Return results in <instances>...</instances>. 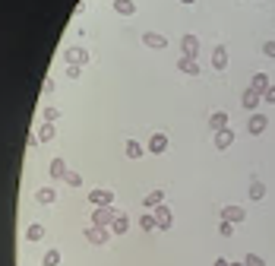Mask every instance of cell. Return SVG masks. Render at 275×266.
Listing matches in <instances>:
<instances>
[{
	"label": "cell",
	"mask_w": 275,
	"mask_h": 266,
	"mask_svg": "<svg viewBox=\"0 0 275 266\" xmlns=\"http://www.w3.org/2000/svg\"><path fill=\"white\" fill-rule=\"evenodd\" d=\"M117 215H121V212L111 209V206H95V212H92V225H111Z\"/></svg>",
	"instance_id": "cell-1"
},
{
	"label": "cell",
	"mask_w": 275,
	"mask_h": 266,
	"mask_svg": "<svg viewBox=\"0 0 275 266\" xmlns=\"http://www.w3.org/2000/svg\"><path fill=\"white\" fill-rule=\"evenodd\" d=\"M89 203H92V206H111V203H114V193L111 190H89Z\"/></svg>",
	"instance_id": "cell-2"
},
{
	"label": "cell",
	"mask_w": 275,
	"mask_h": 266,
	"mask_svg": "<svg viewBox=\"0 0 275 266\" xmlns=\"http://www.w3.org/2000/svg\"><path fill=\"white\" fill-rule=\"evenodd\" d=\"M64 60H67V64H89V51H86V48H67V51H64Z\"/></svg>",
	"instance_id": "cell-3"
},
{
	"label": "cell",
	"mask_w": 275,
	"mask_h": 266,
	"mask_svg": "<svg viewBox=\"0 0 275 266\" xmlns=\"http://www.w3.org/2000/svg\"><path fill=\"white\" fill-rule=\"evenodd\" d=\"M82 235H86V241H92V244H104V241H107V228L104 225H89Z\"/></svg>",
	"instance_id": "cell-4"
},
{
	"label": "cell",
	"mask_w": 275,
	"mask_h": 266,
	"mask_svg": "<svg viewBox=\"0 0 275 266\" xmlns=\"http://www.w3.org/2000/svg\"><path fill=\"white\" fill-rule=\"evenodd\" d=\"M181 51H184V57H196L199 54V38H196V35H184V38H181Z\"/></svg>",
	"instance_id": "cell-5"
},
{
	"label": "cell",
	"mask_w": 275,
	"mask_h": 266,
	"mask_svg": "<svg viewBox=\"0 0 275 266\" xmlns=\"http://www.w3.org/2000/svg\"><path fill=\"white\" fill-rule=\"evenodd\" d=\"M142 41H146V48H155V51H161V48H168V38L158 32H142Z\"/></svg>",
	"instance_id": "cell-6"
},
{
	"label": "cell",
	"mask_w": 275,
	"mask_h": 266,
	"mask_svg": "<svg viewBox=\"0 0 275 266\" xmlns=\"http://www.w3.org/2000/svg\"><path fill=\"white\" fill-rule=\"evenodd\" d=\"M266 127H269V117H266V114H253V117L247 120V130L253 133V137H259V133L266 130Z\"/></svg>",
	"instance_id": "cell-7"
},
{
	"label": "cell",
	"mask_w": 275,
	"mask_h": 266,
	"mask_svg": "<svg viewBox=\"0 0 275 266\" xmlns=\"http://www.w3.org/2000/svg\"><path fill=\"white\" fill-rule=\"evenodd\" d=\"M234 143V130L225 127V130H215V149H228Z\"/></svg>",
	"instance_id": "cell-8"
},
{
	"label": "cell",
	"mask_w": 275,
	"mask_h": 266,
	"mask_svg": "<svg viewBox=\"0 0 275 266\" xmlns=\"http://www.w3.org/2000/svg\"><path fill=\"white\" fill-rule=\"evenodd\" d=\"M222 219H228V222L237 225V222L247 219V209H244V206H225V209H222Z\"/></svg>",
	"instance_id": "cell-9"
},
{
	"label": "cell",
	"mask_w": 275,
	"mask_h": 266,
	"mask_svg": "<svg viewBox=\"0 0 275 266\" xmlns=\"http://www.w3.org/2000/svg\"><path fill=\"white\" fill-rule=\"evenodd\" d=\"M177 70L187 76H199V64H196V57H181L177 60Z\"/></svg>",
	"instance_id": "cell-10"
},
{
	"label": "cell",
	"mask_w": 275,
	"mask_h": 266,
	"mask_svg": "<svg viewBox=\"0 0 275 266\" xmlns=\"http://www.w3.org/2000/svg\"><path fill=\"white\" fill-rule=\"evenodd\" d=\"M164 149H168V137H164V133H152V140H149V152L161 155Z\"/></svg>",
	"instance_id": "cell-11"
},
{
	"label": "cell",
	"mask_w": 275,
	"mask_h": 266,
	"mask_svg": "<svg viewBox=\"0 0 275 266\" xmlns=\"http://www.w3.org/2000/svg\"><path fill=\"white\" fill-rule=\"evenodd\" d=\"M155 219H158V228H171V222H174V215H171V209L164 206H155Z\"/></svg>",
	"instance_id": "cell-12"
},
{
	"label": "cell",
	"mask_w": 275,
	"mask_h": 266,
	"mask_svg": "<svg viewBox=\"0 0 275 266\" xmlns=\"http://www.w3.org/2000/svg\"><path fill=\"white\" fill-rule=\"evenodd\" d=\"M259 102H262V92H256V89H247V92H244V99H241V105L247 108V111H253Z\"/></svg>",
	"instance_id": "cell-13"
},
{
	"label": "cell",
	"mask_w": 275,
	"mask_h": 266,
	"mask_svg": "<svg viewBox=\"0 0 275 266\" xmlns=\"http://www.w3.org/2000/svg\"><path fill=\"white\" fill-rule=\"evenodd\" d=\"M212 67L215 70H225V67H228V51H225V45H218L212 51Z\"/></svg>",
	"instance_id": "cell-14"
},
{
	"label": "cell",
	"mask_w": 275,
	"mask_h": 266,
	"mask_svg": "<svg viewBox=\"0 0 275 266\" xmlns=\"http://www.w3.org/2000/svg\"><path fill=\"white\" fill-rule=\"evenodd\" d=\"M161 203H164V190H149L146 200H142V206H146V209H155V206H161Z\"/></svg>",
	"instance_id": "cell-15"
},
{
	"label": "cell",
	"mask_w": 275,
	"mask_h": 266,
	"mask_svg": "<svg viewBox=\"0 0 275 266\" xmlns=\"http://www.w3.org/2000/svg\"><path fill=\"white\" fill-rule=\"evenodd\" d=\"M124 152H127V159H142V143H136V140H127V146H124Z\"/></svg>",
	"instance_id": "cell-16"
},
{
	"label": "cell",
	"mask_w": 275,
	"mask_h": 266,
	"mask_svg": "<svg viewBox=\"0 0 275 266\" xmlns=\"http://www.w3.org/2000/svg\"><path fill=\"white\" fill-rule=\"evenodd\" d=\"M114 10L121 16H133L136 13V4H133V0H114Z\"/></svg>",
	"instance_id": "cell-17"
},
{
	"label": "cell",
	"mask_w": 275,
	"mask_h": 266,
	"mask_svg": "<svg viewBox=\"0 0 275 266\" xmlns=\"http://www.w3.org/2000/svg\"><path fill=\"white\" fill-rule=\"evenodd\" d=\"M209 127H212V130H225V127H228V114H225V111H215V114L209 117Z\"/></svg>",
	"instance_id": "cell-18"
},
{
	"label": "cell",
	"mask_w": 275,
	"mask_h": 266,
	"mask_svg": "<svg viewBox=\"0 0 275 266\" xmlns=\"http://www.w3.org/2000/svg\"><path fill=\"white\" fill-rule=\"evenodd\" d=\"M35 200H38L41 206H47V203H54V200H57V193H54V187H41L38 193H35Z\"/></svg>",
	"instance_id": "cell-19"
},
{
	"label": "cell",
	"mask_w": 275,
	"mask_h": 266,
	"mask_svg": "<svg viewBox=\"0 0 275 266\" xmlns=\"http://www.w3.org/2000/svg\"><path fill=\"white\" fill-rule=\"evenodd\" d=\"M127 228H130V219H127V212H121V215L111 222V232H114V235H124Z\"/></svg>",
	"instance_id": "cell-20"
},
{
	"label": "cell",
	"mask_w": 275,
	"mask_h": 266,
	"mask_svg": "<svg viewBox=\"0 0 275 266\" xmlns=\"http://www.w3.org/2000/svg\"><path fill=\"white\" fill-rule=\"evenodd\" d=\"M67 171H70V168H67V162H64V159H54V162H51V178H61V181H64V178H67Z\"/></svg>",
	"instance_id": "cell-21"
},
{
	"label": "cell",
	"mask_w": 275,
	"mask_h": 266,
	"mask_svg": "<svg viewBox=\"0 0 275 266\" xmlns=\"http://www.w3.org/2000/svg\"><path fill=\"white\" fill-rule=\"evenodd\" d=\"M139 228H142V232H152V228H158V219H155V212L149 215V212H142L139 215Z\"/></svg>",
	"instance_id": "cell-22"
},
{
	"label": "cell",
	"mask_w": 275,
	"mask_h": 266,
	"mask_svg": "<svg viewBox=\"0 0 275 266\" xmlns=\"http://www.w3.org/2000/svg\"><path fill=\"white\" fill-rule=\"evenodd\" d=\"M269 86H272V82H269V76H266V73H256V76H253V82H250V89H256V92H266Z\"/></svg>",
	"instance_id": "cell-23"
},
{
	"label": "cell",
	"mask_w": 275,
	"mask_h": 266,
	"mask_svg": "<svg viewBox=\"0 0 275 266\" xmlns=\"http://www.w3.org/2000/svg\"><path fill=\"white\" fill-rule=\"evenodd\" d=\"M266 197V184L262 181H250V200H262Z\"/></svg>",
	"instance_id": "cell-24"
},
{
	"label": "cell",
	"mask_w": 275,
	"mask_h": 266,
	"mask_svg": "<svg viewBox=\"0 0 275 266\" xmlns=\"http://www.w3.org/2000/svg\"><path fill=\"white\" fill-rule=\"evenodd\" d=\"M41 238H44V225L35 222V225H29V228H26V241H41Z\"/></svg>",
	"instance_id": "cell-25"
},
{
	"label": "cell",
	"mask_w": 275,
	"mask_h": 266,
	"mask_svg": "<svg viewBox=\"0 0 275 266\" xmlns=\"http://www.w3.org/2000/svg\"><path fill=\"white\" fill-rule=\"evenodd\" d=\"M35 140H41V143H47V140H54V127H51V124H47V120H44V124L38 127V137H35Z\"/></svg>",
	"instance_id": "cell-26"
},
{
	"label": "cell",
	"mask_w": 275,
	"mask_h": 266,
	"mask_svg": "<svg viewBox=\"0 0 275 266\" xmlns=\"http://www.w3.org/2000/svg\"><path fill=\"white\" fill-rule=\"evenodd\" d=\"M57 263H61V250H54V247H51V250H47V253H44V260H41V266H57Z\"/></svg>",
	"instance_id": "cell-27"
},
{
	"label": "cell",
	"mask_w": 275,
	"mask_h": 266,
	"mask_svg": "<svg viewBox=\"0 0 275 266\" xmlns=\"http://www.w3.org/2000/svg\"><path fill=\"white\" fill-rule=\"evenodd\" d=\"M218 232H222V238H231V235H234V222L222 219V222H218Z\"/></svg>",
	"instance_id": "cell-28"
},
{
	"label": "cell",
	"mask_w": 275,
	"mask_h": 266,
	"mask_svg": "<svg viewBox=\"0 0 275 266\" xmlns=\"http://www.w3.org/2000/svg\"><path fill=\"white\" fill-rule=\"evenodd\" d=\"M64 181H67L70 187H82V174H79V171H67V178H64Z\"/></svg>",
	"instance_id": "cell-29"
},
{
	"label": "cell",
	"mask_w": 275,
	"mask_h": 266,
	"mask_svg": "<svg viewBox=\"0 0 275 266\" xmlns=\"http://www.w3.org/2000/svg\"><path fill=\"white\" fill-rule=\"evenodd\" d=\"M244 263H247V266H266L259 253H247V257H244Z\"/></svg>",
	"instance_id": "cell-30"
},
{
	"label": "cell",
	"mask_w": 275,
	"mask_h": 266,
	"mask_svg": "<svg viewBox=\"0 0 275 266\" xmlns=\"http://www.w3.org/2000/svg\"><path fill=\"white\" fill-rule=\"evenodd\" d=\"M57 117H61V111H57V108H44V120H47V124H54Z\"/></svg>",
	"instance_id": "cell-31"
},
{
	"label": "cell",
	"mask_w": 275,
	"mask_h": 266,
	"mask_svg": "<svg viewBox=\"0 0 275 266\" xmlns=\"http://www.w3.org/2000/svg\"><path fill=\"white\" fill-rule=\"evenodd\" d=\"M262 102H269V105H275V82H272V86H269L266 92H262Z\"/></svg>",
	"instance_id": "cell-32"
},
{
	"label": "cell",
	"mask_w": 275,
	"mask_h": 266,
	"mask_svg": "<svg viewBox=\"0 0 275 266\" xmlns=\"http://www.w3.org/2000/svg\"><path fill=\"white\" fill-rule=\"evenodd\" d=\"M67 76L70 79H79V64H67Z\"/></svg>",
	"instance_id": "cell-33"
},
{
	"label": "cell",
	"mask_w": 275,
	"mask_h": 266,
	"mask_svg": "<svg viewBox=\"0 0 275 266\" xmlns=\"http://www.w3.org/2000/svg\"><path fill=\"white\" fill-rule=\"evenodd\" d=\"M262 54H266V57H275V41H266V45H262Z\"/></svg>",
	"instance_id": "cell-34"
},
{
	"label": "cell",
	"mask_w": 275,
	"mask_h": 266,
	"mask_svg": "<svg viewBox=\"0 0 275 266\" xmlns=\"http://www.w3.org/2000/svg\"><path fill=\"white\" fill-rule=\"evenodd\" d=\"M212 266H231V263H228V260H225V257H218V260H215V263H212Z\"/></svg>",
	"instance_id": "cell-35"
},
{
	"label": "cell",
	"mask_w": 275,
	"mask_h": 266,
	"mask_svg": "<svg viewBox=\"0 0 275 266\" xmlns=\"http://www.w3.org/2000/svg\"><path fill=\"white\" fill-rule=\"evenodd\" d=\"M181 4H196V0H181Z\"/></svg>",
	"instance_id": "cell-36"
},
{
	"label": "cell",
	"mask_w": 275,
	"mask_h": 266,
	"mask_svg": "<svg viewBox=\"0 0 275 266\" xmlns=\"http://www.w3.org/2000/svg\"><path fill=\"white\" fill-rule=\"evenodd\" d=\"M231 266H247V263H231Z\"/></svg>",
	"instance_id": "cell-37"
}]
</instances>
